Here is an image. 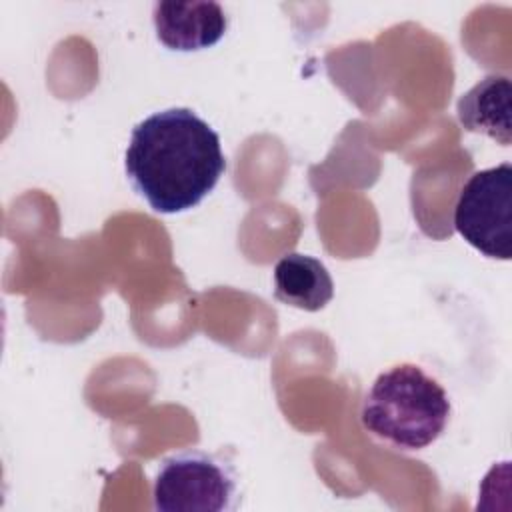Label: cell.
I'll return each instance as SVG.
<instances>
[{
    "label": "cell",
    "instance_id": "obj_2",
    "mask_svg": "<svg viewBox=\"0 0 512 512\" xmlns=\"http://www.w3.org/2000/svg\"><path fill=\"white\" fill-rule=\"evenodd\" d=\"M450 410L438 380L416 364H398L374 380L362 400L360 420L372 436L396 448L422 450L440 438Z\"/></svg>",
    "mask_w": 512,
    "mask_h": 512
},
{
    "label": "cell",
    "instance_id": "obj_3",
    "mask_svg": "<svg viewBox=\"0 0 512 512\" xmlns=\"http://www.w3.org/2000/svg\"><path fill=\"white\" fill-rule=\"evenodd\" d=\"M158 512H224L234 508L236 474L222 456L184 450L160 462L152 486Z\"/></svg>",
    "mask_w": 512,
    "mask_h": 512
},
{
    "label": "cell",
    "instance_id": "obj_1",
    "mask_svg": "<svg viewBox=\"0 0 512 512\" xmlns=\"http://www.w3.org/2000/svg\"><path fill=\"white\" fill-rule=\"evenodd\" d=\"M132 188L154 212L196 208L226 170L220 136L190 108L150 114L132 128L124 156Z\"/></svg>",
    "mask_w": 512,
    "mask_h": 512
},
{
    "label": "cell",
    "instance_id": "obj_7",
    "mask_svg": "<svg viewBox=\"0 0 512 512\" xmlns=\"http://www.w3.org/2000/svg\"><path fill=\"white\" fill-rule=\"evenodd\" d=\"M334 296L328 268L314 256L290 252L274 266V298L286 306L318 312Z\"/></svg>",
    "mask_w": 512,
    "mask_h": 512
},
{
    "label": "cell",
    "instance_id": "obj_6",
    "mask_svg": "<svg viewBox=\"0 0 512 512\" xmlns=\"http://www.w3.org/2000/svg\"><path fill=\"white\" fill-rule=\"evenodd\" d=\"M510 96V78L504 74H488L458 98V122L468 132H478L502 146H510Z\"/></svg>",
    "mask_w": 512,
    "mask_h": 512
},
{
    "label": "cell",
    "instance_id": "obj_4",
    "mask_svg": "<svg viewBox=\"0 0 512 512\" xmlns=\"http://www.w3.org/2000/svg\"><path fill=\"white\" fill-rule=\"evenodd\" d=\"M458 234L488 258H512V164L474 172L454 206Z\"/></svg>",
    "mask_w": 512,
    "mask_h": 512
},
{
    "label": "cell",
    "instance_id": "obj_5",
    "mask_svg": "<svg viewBox=\"0 0 512 512\" xmlns=\"http://www.w3.org/2000/svg\"><path fill=\"white\" fill-rule=\"evenodd\" d=\"M156 38L170 50L196 52L214 46L226 34L228 18L218 2H156L152 10Z\"/></svg>",
    "mask_w": 512,
    "mask_h": 512
}]
</instances>
